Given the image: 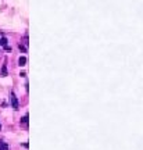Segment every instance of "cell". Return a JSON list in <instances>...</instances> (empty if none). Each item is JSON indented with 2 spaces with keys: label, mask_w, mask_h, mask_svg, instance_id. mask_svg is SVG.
Instances as JSON below:
<instances>
[{
  "label": "cell",
  "mask_w": 143,
  "mask_h": 150,
  "mask_svg": "<svg viewBox=\"0 0 143 150\" xmlns=\"http://www.w3.org/2000/svg\"><path fill=\"white\" fill-rule=\"evenodd\" d=\"M4 50H7V51H11V47H10V46H4Z\"/></svg>",
  "instance_id": "8"
},
{
  "label": "cell",
  "mask_w": 143,
  "mask_h": 150,
  "mask_svg": "<svg viewBox=\"0 0 143 150\" xmlns=\"http://www.w3.org/2000/svg\"><path fill=\"white\" fill-rule=\"evenodd\" d=\"M0 74H2V77H7V64H3V67H2V72H0Z\"/></svg>",
  "instance_id": "3"
},
{
  "label": "cell",
  "mask_w": 143,
  "mask_h": 150,
  "mask_svg": "<svg viewBox=\"0 0 143 150\" xmlns=\"http://www.w3.org/2000/svg\"><path fill=\"white\" fill-rule=\"evenodd\" d=\"M18 65H21V67H24V65H27V57H20V60H18Z\"/></svg>",
  "instance_id": "2"
},
{
  "label": "cell",
  "mask_w": 143,
  "mask_h": 150,
  "mask_svg": "<svg viewBox=\"0 0 143 150\" xmlns=\"http://www.w3.org/2000/svg\"><path fill=\"white\" fill-rule=\"evenodd\" d=\"M0 45L3 46V47H4V46H7V38H4V36H3V38L0 39Z\"/></svg>",
  "instance_id": "5"
},
{
  "label": "cell",
  "mask_w": 143,
  "mask_h": 150,
  "mask_svg": "<svg viewBox=\"0 0 143 150\" xmlns=\"http://www.w3.org/2000/svg\"><path fill=\"white\" fill-rule=\"evenodd\" d=\"M18 49H20V51H22V53H25V51H27V47H25V46H22V45H18Z\"/></svg>",
  "instance_id": "7"
},
{
  "label": "cell",
  "mask_w": 143,
  "mask_h": 150,
  "mask_svg": "<svg viewBox=\"0 0 143 150\" xmlns=\"http://www.w3.org/2000/svg\"><path fill=\"white\" fill-rule=\"evenodd\" d=\"M21 122H22V124H25V125H28V114H25L24 117H22Z\"/></svg>",
  "instance_id": "6"
},
{
  "label": "cell",
  "mask_w": 143,
  "mask_h": 150,
  "mask_svg": "<svg viewBox=\"0 0 143 150\" xmlns=\"http://www.w3.org/2000/svg\"><path fill=\"white\" fill-rule=\"evenodd\" d=\"M10 99H11V106L14 110H18V107H20V104H18V99L17 96H15V93L11 92V96H10Z\"/></svg>",
  "instance_id": "1"
},
{
  "label": "cell",
  "mask_w": 143,
  "mask_h": 150,
  "mask_svg": "<svg viewBox=\"0 0 143 150\" xmlns=\"http://www.w3.org/2000/svg\"><path fill=\"white\" fill-rule=\"evenodd\" d=\"M0 129H2V125H0Z\"/></svg>",
  "instance_id": "9"
},
{
  "label": "cell",
  "mask_w": 143,
  "mask_h": 150,
  "mask_svg": "<svg viewBox=\"0 0 143 150\" xmlns=\"http://www.w3.org/2000/svg\"><path fill=\"white\" fill-rule=\"evenodd\" d=\"M0 150H9V144L6 142H0Z\"/></svg>",
  "instance_id": "4"
}]
</instances>
